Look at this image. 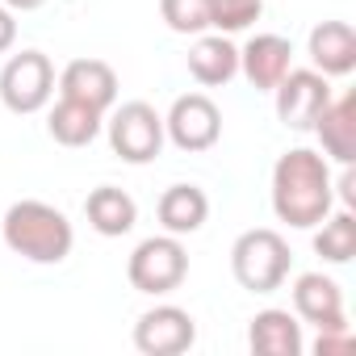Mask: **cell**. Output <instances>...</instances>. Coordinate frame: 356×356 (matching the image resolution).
<instances>
[{"instance_id":"19","label":"cell","mask_w":356,"mask_h":356,"mask_svg":"<svg viewBox=\"0 0 356 356\" xmlns=\"http://www.w3.org/2000/svg\"><path fill=\"white\" fill-rule=\"evenodd\" d=\"M101 126H105V113L84 101H72V97H59V105L47 118V130L59 147H88L101 134Z\"/></svg>"},{"instance_id":"22","label":"cell","mask_w":356,"mask_h":356,"mask_svg":"<svg viewBox=\"0 0 356 356\" xmlns=\"http://www.w3.org/2000/svg\"><path fill=\"white\" fill-rule=\"evenodd\" d=\"M214 0H159V13L172 34H206Z\"/></svg>"},{"instance_id":"26","label":"cell","mask_w":356,"mask_h":356,"mask_svg":"<svg viewBox=\"0 0 356 356\" xmlns=\"http://www.w3.org/2000/svg\"><path fill=\"white\" fill-rule=\"evenodd\" d=\"M0 5H9L13 13H34V9H42L47 0H0Z\"/></svg>"},{"instance_id":"17","label":"cell","mask_w":356,"mask_h":356,"mask_svg":"<svg viewBox=\"0 0 356 356\" xmlns=\"http://www.w3.org/2000/svg\"><path fill=\"white\" fill-rule=\"evenodd\" d=\"M155 214H159V227L168 235H197L210 218V197L197 185H168Z\"/></svg>"},{"instance_id":"10","label":"cell","mask_w":356,"mask_h":356,"mask_svg":"<svg viewBox=\"0 0 356 356\" xmlns=\"http://www.w3.org/2000/svg\"><path fill=\"white\" fill-rule=\"evenodd\" d=\"M293 310L302 323H314L318 331H339L348 327V314H343V293L331 277L323 273H302L293 281Z\"/></svg>"},{"instance_id":"5","label":"cell","mask_w":356,"mask_h":356,"mask_svg":"<svg viewBox=\"0 0 356 356\" xmlns=\"http://www.w3.org/2000/svg\"><path fill=\"white\" fill-rule=\"evenodd\" d=\"M163 113L147 101H126L109 118V147L126 163H151L163 151Z\"/></svg>"},{"instance_id":"14","label":"cell","mask_w":356,"mask_h":356,"mask_svg":"<svg viewBox=\"0 0 356 356\" xmlns=\"http://www.w3.org/2000/svg\"><path fill=\"white\" fill-rule=\"evenodd\" d=\"M314 134H318L327 159H335L339 168L356 163V92L331 97V105L314 122Z\"/></svg>"},{"instance_id":"4","label":"cell","mask_w":356,"mask_h":356,"mask_svg":"<svg viewBox=\"0 0 356 356\" xmlns=\"http://www.w3.org/2000/svg\"><path fill=\"white\" fill-rule=\"evenodd\" d=\"M126 277H130V285L138 293H151V298L181 289L185 277H189V252H185L181 235L163 231V235L143 239L126 260Z\"/></svg>"},{"instance_id":"16","label":"cell","mask_w":356,"mask_h":356,"mask_svg":"<svg viewBox=\"0 0 356 356\" xmlns=\"http://www.w3.org/2000/svg\"><path fill=\"white\" fill-rule=\"evenodd\" d=\"M248 343H252L256 356H302V348H306L298 314L277 310V306H268V310H260V314L252 318Z\"/></svg>"},{"instance_id":"23","label":"cell","mask_w":356,"mask_h":356,"mask_svg":"<svg viewBox=\"0 0 356 356\" xmlns=\"http://www.w3.org/2000/svg\"><path fill=\"white\" fill-rule=\"evenodd\" d=\"M314 352H318V356H343V352H352V331H348V327H339V331H318Z\"/></svg>"},{"instance_id":"13","label":"cell","mask_w":356,"mask_h":356,"mask_svg":"<svg viewBox=\"0 0 356 356\" xmlns=\"http://www.w3.org/2000/svg\"><path fill=\"white\" fill-rule=\"evenodd\" d=\"M189 76L202 88H222L239 76V47L227 34H197V42L189 47Z\"/></svg>"},{"instance_id":"8","label":"cell","mask_w":356,"mask_h":356,"mask_svg":"<svg viewBox=\"0 0 356 356\" xmlns=\"http://www.w3.org/2000/svg\"><path fill=\"white\" fill-rule=\"evenodd\" d=\"M163 134L181 151H210L222 138V109L206 92H185L172 101L163 118Z\"/></svg>"},{"instance_id":"21","label":"cell","mask_w":356,"mask_h":356,"mask_svg":"<svg viewBox=\"0 0 356 356\" xmlns=\"http://www.w3.org/2000/svg\"><path fill=\"white\" fill-rule=\"evenodd\" d=\"M264 17V0H214L210 5V30L214 34H239Z\"/></svg>"},{"instance_id":"11","label":"cell","mask_w":356,"mask_h":356,"mask_svg":"<svg viewBox=\"0 0 356 356\" xmlns=\"http://www.w3.org/2000/svg\"><path fill=\"white\" fill-rule=\"evenodd\" d=\"M289 67H293V47H289V38H281V34H256V38H248V47L239 51V72H243L248 84L260 88V92H273V88L285 80Z\"/></svg>"},{"instance_id":"20","label":"cell","mask_w":356,"mask_h":356,"mask_svg":"<svg viewBox=\"0 0 356 356\" xmlns=\"http://www.w3.org/2000/svg\"><path fill=\"white\" fill-rule=\"evenodd\" d=\"M314 252L327 264H348L356 256V218H352V210H335V214H327L318 222Z\"/></svg>"},{"instance_id":"7","label":"cell","mask_w":356,"mask_h":356,"mask_svg":"<svg viewBox=\"0 0 356 356\" xmlns=\"http://www.w3.org/2000/svg\"><path fill=\"white\" fill-rule=\"evenodd\" d=\"M331 97H335V92H331V76H323V72H314V67H289L285 80L273 88L281 126H289V130H298V134L314 130V122H318V113L331 105Z\"/></svg>"},{"instance_id":"24","label":"cell","mask_w":356,"mask_h":356,"mask_svg":"<svg viewBox=\"0 0 356 356\" xmlns=\"http://www.w3.org/2000/svg\"><path fill=\"white\" fill-rule=\"evenodd\" d=\"M13 42H17V17L9 5H0V55L13 51Z\"/></svg>"},{"instance_id":"6","label":"cell","mask_w":356,"mask_h":356,"mask_svg":"<svg viewBox=\"0 0 356 356\" xmlns=\"http://www.w3.org/2000/svg\"><path fill=\"white\" fill-rule=\"evenodd\" d=\"M55 97V63L42 51H22L0 67V101L13 113H38Z\"/></svg>"},{"instance_id":"3","label":"cell","mask_w":356,"mask_h":356,"mask_svg":"<svg viewBox=\"0 0 356 356\" xmlns=\"http://www.w3.org/2000/svg\"><path fill=\"white\" fill-rule=\"evenodd\" d=\"M289 264H293V252H289V243L273 227H252L231 248V273L252 293L281 289L285 277H289Z\"/></svg>"},{"instance_id":"1","label":"cell","mask_w":356,"mask_h":356,"mask_svg":"<svg viewBox=\"0 0 356 356\" xmlns=\"http://www.w3.org/2000/svg\"><path fill=\"white\" fill-rule=\"evenodd\" d=\"M335 210V181L327 155L310 147H293L273 163V214L298 231L318 227Z\"/></svg>"},{"instance_id":"25","label":"cell","mask_w":356,"mask_h":356,"mask_svg":"<svg viewBox=\"0 0 356 356\" xmlns=\"http://www.w3.org/2000/svg\"><path fill=\"white\" fill-rule=\"evenodd\" d=\"M335 189H339L343 210H352V206H356V172H352V163L343 168V176H339V185H335Z\"/></svg>"},{"instance_id":"9","label":"cell","mask_w":356,"mask_h":356,"mask_svg":"<svg viewBox=\"0 0 356 356\" xmlns=\"http://www.w3.org/2000/svg\"><path fill=\"white\" fill-rule=\"evenodd\" d=\"M197 343V323L181 306H151L134 323V348L143 356H181Z\"/></svg>"},{"instance_id":"15","label":"cell","mask_w":356,"mask_h":356,"mask_svg":"<svg viewBox=\"0 0 356 356\" xmlns=\"http://www.w3.org/2000/svg\"><path fill=\"white\" fill-rule=\"evenodd\" d=\"M310 63L323 76H348L356 67V30L348 22H318L306 38Z\"/></svg>"},{"instance_id":"12","label":"cell","mask_w":356,"mask_h":356,"mask_svg":"<svg viewBox=\"0 0 356 356\" xmlns=\"http://www.w3.org/2000/svg\"><path fill=\"white\" fill-rule=\"evenodd\" d=\"M59 97L84 101V105H92V109L105 113L118 101V72L105 59H72L59 72Z\"/></svg>"},{"instance_id":"2","label":"cell","mask_w":356,"mask_h":356,"mask_svg":"<svg viewBox=\"0 0 356 356\" xmlns=\"http://www.w3.org/2000/svg\"><path fill=\"white\" fill-rule=\"evenodd\" d=\"M0 235L30 264H63L72 256V243H76L67 214L51 202H38V197L13 202L9 214L0 218Z\"/></svg>"},{"instance_id":"18","label":"cell","mask_w":356,"mask_h":356,"mask_svg":"<svg viewBox=\"0 0 356 356\" xmlns=\"http://www.w3.org/2000/svg\"><path fill=\"white\" fill-rule=\"evenodd\" d=\"M84 214H88V227H92L97 235H105V239H122V235H130L134 222H138L134 197H130L126 189H118V185H97V189L88 193V202H84Z\"/></svg>"}]
</instances>
